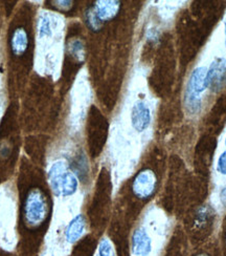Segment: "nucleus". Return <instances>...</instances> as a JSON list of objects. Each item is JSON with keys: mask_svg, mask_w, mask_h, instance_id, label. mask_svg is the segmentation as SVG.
Wrapping results in <instances>:
<instances>
[{"mask_svg": "<svg viewBox=\"0 0 226 256\" xmlns=\"http://www.w3.org/2000/svg\"><path fill=\"white\" fill-rule=\"evenodd\" d=\"M50 216L47 192L40 186L29 187L22 200L21 218L24 229L31 236H39Z\"/></svg>", "mask_w": 226, "mask_h": 256, "instance_id": "nucleus-1", "label": "nucleus"}, {"mask_svg": "<svg viewBox=\"0 0 226 256\" xmlns=\"http://www.w3.org/2000/svg\"><path fill=\"white\" fill-rule=\"evenodd\" d=\"M47 178L51 191L58 196H70L78 189V178L65 161L53 163L48 170Z\"/></svg>", "mask_w": 226, "mask_h": 256, "instance_id": "nucleus-2", "label": "nucleus"}, {"mask_svg": "<svg viewBox=\"0 0 226 256\" xmlns=\"http://www.w3.org/2000/svg\"><path fill=\"white\" fill-rule=\"evenodd\" d=\"M157 183V176L154 170L151 168L142 169L132 180V194L138 200H148L155 194Z\"/></svg>", "mask_w": 226, "mask_h": 256, "instance_id": "nucleus-3", "label": "nucleus"}, {"mask_svg": "<svg viewBox=\"0 0 226 256\" xmlns=\"http://www.w3.org/2000/svg\"><path fill=\"white\" fill-rule=\"evenodd\" d=\"M226 81V59L217 58L208 70V85L213 92H219Z\"/></svg>", "mask_w": 226, "mask_h": 256, "instance_id": "nucleus-4", "label": "nucleus"}, {"mask_svg": "<svg viewBox=\"0 0 226 256\" xmlns=\"http://www.w3.org/2000/svg\"><path fill=\"white\" fill-rule=\"evenodd\" d=\"M215 213L213 209L209 206H201L198 208L192 222V230L196 234H203L209 231L213 225Z\"/></svg>", "mask_w": 226, "mask_h": 256, "instance_id": "nucleus-5", "label": "nucleus"}, {"mask_svg": "<svg viewBox=\"0 0 226 256\" xmlns=\"http://www.w3.org/2000/svg\"><path fill=\"white\" fill-rule=\"evenodd\" d=\"M131 122L134 130L138 132L146 130L151 123V112L146 103L136 102L131 112Z\"/></svg>", "mask_w": 226, "mask_h": 256, "instance_id": "nucleus-6", "label": "nucleus"}, {"mask_svg": "<svg viewBox=\"0 0 226 256\" xmlns=\"http://www.w3.org/2000/svg\"><path fill=\"white\" fill-rule=\"evenodd\" d=\"M121 8L122 4L117 0H100L95 2L93 6L94 10L103 24L113 20L120 13Z\"/></svg>", "mask_w": 226, "mask_h": 256, "instance_id": "nucleus-7", "label": "nucleus"}, {"mask_svg": "<svg viewBox=\"0 0 226 256\" xmlns=\"http://www.w3.org/2000/svg\"><path fill=\"white\" fill-rule=\"evenodd\" d=\"M28 34L24 28L19 26L16 30H14L9 40L10 50H12L13 55L17 57L22 56L28 48Z\"/></svg>", "mask_w": 226, "mask_h": 256, "instance_id": "nucleus-8", "label": "nucleus"}, {"mask_svg": "<svg viewBox=\"0 0 226 256\" xmlns=\"http://www.w3.org/2000/svg\"><path fill=\"white\" fill-rule=\"evenodd\" d=\"M132 251L137 256H147L151 251V238L145 229H137L132 236Z\"/></svg>", "mask_w": 226, "mask_h": 256, "instance_id": "nucleus-9", "label": "nucleus"}, {"mask_svg": "<svg viewBox=\"0 0 226 256\" xmlns=\"http://www.w3.org/2000/svg\"><path fill=\"white\" fill-rule=\"evenodd\" d=\"M208 88V70L206 68H196L191 74L188 88L193 92L199 94Z\"/></svg>", "mask_w": 226, "mask_h": 256, "instance_id": "nucleus-10", "label": "nucleus"}, {"mask_svg": "<svg viewBox=\"0 0 226 256\" xmlns=\"http://www.w3.org/2000/svg\"><path fill=\"white\" fill-rule=\"evenodd\" d=\"M86 228V220L85 218L82 214H79L75 216L66 228L65 236L67 242H78L85 231Z\"/></svg>", "mask_w": 226, "mask_h": 256, "instance_id": "nucleus-11", "label": "nucleus"}, {"mask_svg": "<svg viewBox=\"0 0 226 256\" xmlns=\"http://www.w3.org/2000/svg\"><path fill=\"white\" fill-rule=\"evenodd\" d=\"M67 54L77 63H83L86 57L84 42L79 38H72L67 44Z\"/></svg>", "mask_w": 226, "mask_h": 256, "instance_id": "nucleus-12", "label": "nucleus"}, {"mask_svg": "<svg viewBox=\"0 0 226 256\" xmlns=\"http://www.w3.org/2000/svg\"><path fill=\"white\" fill-rule=\"evenodd\" d=\"M85 22L89 30L92 32H99L103 28V22L100 20L98 14L94 10L93 6L88 8L85 12Z\"/></svg>", "mask_w": 226, "mask_h": 256, "instance_id": "nucleus-13", "label": "nucleus"}, {"mask_svg": "<svg viewBox=\"0 0 226 256\" xmlns=\"http://www.w3.org/2000/svg\"><path fill=\"white\" fill-rule=\"evenodd\" d=\"M186 106L191 114H197L201 108V99L199 94L193 92L191 90H187L186 98H185Z\"/></svg>", "mask_w": 226, "mask_h": 256, "instance_id": "nucleus-14", "label": "nucleus"}, {"mask_svg": "<svg viewBox=\"0 0 226 256\" xmlns=\"http://www.w3.org/2000/svg\"><path fill=\"white\" fill-rule=\"evenodd\" d=\"M94 252V244L91 240H86L78 244L70 256H92Z\"/></svg>", "mask_w": 226, "mask_h": 256, "instance_id": "nucleus-15", "label": "nucleus"}, {"mask_svg": "<svg viewBox=\"0 0 226 256\" xmlns=\"http://www.w3.org/2000/svg\"><path fill=\"white\" fill-rule=\"evenodd\" d=\"M96 256H115L112 244L107 238H103L99 244Z\"/></svg>", "mask_w": 226, "mask_h": 256, "instance_id": "nucleus-16", "label": "nucleus"}, {"mask_svg": "<svg viewBox=\"0 0 226 256\" xmlns=\"http://www.w3.org/2000/svg\"><path fill=\"white\" fill-rule=\"evenodd\" d=\"M39 34L41 37L51 36V26L47 17H42L39 24Z\"/></svg>", "mask_w": 226, "mask_h": 256, "instance_id": "nucleus-17", "label": "nucleus"}, {"mask_svg": "<svg viewBox=\"0 0 226 256\" xmlns=\"http://www.w3.org/2000/svg\"><path fill=\"white\" fill-rule=\"evenodd\" d=\"M51 4L52 6H55L59 10H62V12H68V10L73 8L74 4V2H70V0H63V2L58 0V2H51Z\"/></svg>", "mask_w": 226, "mask_h": 256, "instance_id": "nucleus-18", "label": "nucleus"}, {"mask_svg": "<svg viewBox=\"0 0 226 256\" xmlns=\"http://www.w3.org/2000/svg\"><path fill=\"white\" fill-rule=\"evenodd\" d=\"M12 154V147L6 142H0V161H5Z\"/></svg>", "mask_w": 226, "mask_h": 256, "instance_id": "nucleus-19", "label": "nucleus"}, {"mask_svg": "<svg viewBox=\"0 0 226 256\" xmlns=\"http://www.w3.org/2000/svg\"><path fill=\"white\" fill-rule=\"evenodd\" d=\"M218 172L224 176H226V152H224L218 161Z\"/></svg>", "mask_w": 226, "mask_h": 256, "instance_id": "nucleus-20", "label": "nucleus"}, {"mask_svg": "<svg viewBox=\"0 0 226 256\" xmlns=\"http://www.w3.org/2000/svg\"><path fill=\"white\" fill-rule=\"evenodd\" d=\"M220 200L222 204L226 207V186L220 192Z\"/></svg>", "mask_w": 226, "mask_h": 256, "instance_id": "nucleus-21", "label": "nucleus"}, {"mask_svg": "<svg viewBox=\"0 0 226 256\" xmlns=\"http://www.w3.org/2000/svg\"><path fill=\"white\" fill-rule=\"evenodd\" d=\"M0 256H16V255H14L12 253H8V252H1L0 253Z\"/></svg>", "mask_w": 226, "mask_h": 256, "instance_id": "nucleus-22", "label": "nucleus"}, {"mask_svg": "<svg viewBox=\"0 0 226 256\" xmlns=\"http://www.w3.org/2000/svg\"><path fill=\"white\" fill-rule=\"evenodd\" d=\"M224 26H225V46H226V18L224 21Z\"/></svg>", "mask_w": 226, "mask_h": 256, "instance_id": "nucleus-23", "label": "nucleus"}, {"mask_svg": "<svg viewBox=\"0 0 226 256\" xmlns=\"http://www.w3.org/2000/svg\"><path fill=\"white\" fill-rule=\"evenodd\" d=\"M197 256H210L209 254H206V253H201V254H198Z\"/></svg>", "mask_w": 226, "mask_h": 256, "instance_id": "nucleus-24", "label": "nucleus"}, {"mask_svg": "<svg viewBox=\"0 0 226 256\" xmlns=\"http://www.w3.org/2000/svg\"><path fill=\"white\" fill-rule=\"evenodd\" d=\"M225 240H226V232H225Z\"/></svg>", "mask_w": 226, "mask_h": 256, "instance_id": "nucleus-25", "label": "nucleus"}, {"mask_svg": "<svg viewBox=\"0 0 226 256\" xmlns=\"http://www.w3.org/2000/svg\"><path fill=\"white\" fill-rule=\"evenodd\" d=\"M225 144H226V140H225Z\"/></svg>", "mask_w": 226, "mask_h": 256, "instance_id": "nucleus-26", "label": "nucleus"}]
</instances>
